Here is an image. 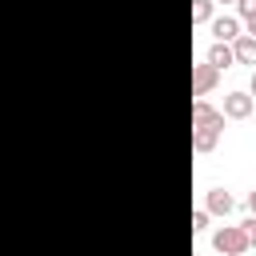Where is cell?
Masks as SVG:
<instances>
[{"label":"cell","instance_id":"6","mask_svg":"<svg viewBox=\"0 0 256 256\" xmlns=\"http://www.w3.org/2000/svg\"><path fill=\"white\" fill-rule=\"evenodd\" d=\"M232 56H236V64H256V36H236L232 40Z\"/></svg>","mask_w":256,"mask_h":256},{"label":"cell","instance_id":"18","mask_svg":"<svg viewBox=\"0 0 256 256\" xmlns=\"http://www.w3.org/2000/svg\"><path fill=\"white\" fill-rule=\"evenodd\" d=\"M244 256H248V252H244Z\"/></svg>","mask_w":256,"mask_h":256},{"label":"cell","instance_id":"5","mask_svg":"<svg viewBox=\"0 0 256 256\" xmlns=\"http://www.w3.org/2000/svg\"><path fill=\"white\" fill-rule=\"evenodd\" d=\"M212 36H216V44H232L240 36V20L236 16H216L212 20Z\"/></svg>","mask_w":256,"mask_h":256},{"label":"cell","instance_id":"15","mask_svg":"<svg viewBox=\"0 0 256 256\" xmlns=\"http://www.w3.org/2000/svg\"><path fill=\"white\" fill-rule=\"evenodd\" d=\"M248 208H252V216H256V192H248Z\"/></svg>","mask_w":256,"mask_h":256},{"label":"cell","instance_id":"4","mask_svg":"<svg viewBox=\"0 0 256 256\" xmlns=\"http://www.w3.org/2000/svg\"><path fill=\"white\" fill-rule=\"evenodd\" d=\"M252 108H256V100L248 92H228L224 96V116H232V120H248Z\"/></svg>","mask_w":256,"mask_h":256},{"label":"cell","instance_id":"12","mask_svg":"<svg viewBox=\"0 0 256 256\" xmlns=\"http://www.w3.org/2000/svg\"><path fill=\"white\" fill-rule=\"evenodd\" d=\"M240 228H244V236H248V248H252V244H256V216H252V220H244Z\"/></svg>","mask_w":256,"mask_h":256},{"label":"cell","instance_id":"1","mask_svg":"<svg viewBox=\"0 0 256 256\" xmlns=\"http://www.w3.org/2000/svg\"><path fill=\"white\" fill-rule=\"evenodd\" d=\"M212 248H216L220 256H244V252H248V236H244V228L224 224V228L212 232Z\"/></svg>","mask_w":256,"mask_h":256},{"label":"cell","instance_id":"2","mask_svg":"<svg viewBox=\"0 0 256 256\" xmlns=\"http://www.w3.org/2000/svg\"><path fill=\"white\" fill-rule=\"evenodd\" d=\"M220 132H224V120H216V124H192V152H212L216 140H220Z\"/></svg>","mask_w":256,"mask_h":256},{"label":"cell","instance_id":"17","mask_svg":"<svg viewBox=\"0 0 256 256\" xmlns=\"http://www.w3.org/2000/svg\"><path fill=\"white\" fill-rule=\"evenodd\" d=\"M216 4H236V0H216Z\"/></svg>","mask_w":256,"mask_h":256},{"label":"cell","instance_id":"13","mask_svg":"<svg viewBox=\"0 0 256 256\" xmlns=\"http://www.w3.org/2000/svg\"><path fill=\"white\" fill-rule=\"evenodd\" d=\"M236 8H240V16H252L256 12V0H236Z\"/></svg>","mask_w":256,"mask_h":256},{"label":"cell","instance_id":"7","mask_svg":"<svg viewBox=\"0 0 256 256\" xmlns=\"http://www.w3.org/2000/svg\"><path fill=\"white\" fill-rule=\"evenodd\" d=\"M232 208H236V200H232V196H228L224 188H208V208H204V212H216V216H228Z\"/></svg>","mask_w":256,"mask_h":256},{"label":"cell","instance_id":"11","mask_svg":"<svg viewBox=\"0 0 256 256\" xmlns=\"http://www.w3.org/2000/svg\"><path fill=\"white\" fill-rule=\"evenodd\" d=\"M204 228H208V212L196 208V212H192V232H204Z\"/></svg>","mask_w":256,"mask_h":256},{"label":"cell","instance_id":"14","mask_svg":"<svg viewBox=\"0 0 256 256\" xmlns=\"http://www.w3.org/2000/svg\"><path fill=\"white\" fill-rule=\"evenodd\" d=\"M244 20H248V36H256V12H252V16H244Z\"/></svg>","mask_w":256,"mask_h":256},{"label":"cell","instance_id":"3","mask_svg":"<svg viewBox=\"0 0 256 256\" xmlns=\"http://www.w3.org/2000/svg\"><path fill=\"white\" fill-rule=\"evenodd\" d=\"M216 80H220V72L204 60V64H192V96H208L212 88H216Z\"/></svg>","mask_w":256,"mask_h":256},{"label":"cell","instance_id":"9","mask_svg":"<svg viewBox=\"0 0 256 256\" xmlns=\"http://www.w3.org/2000/svg\"><path fill=\"white\" fill-rule=\"evenodd\" d=\"M216 120H224V112H216L208 100H196L192 104V124H216Z\"/></svg>","mask_w":256,"mask_h":256},{"label":"cell","instance_id":"16","mask_svg":"<svg viewBox=\"0 0 256 256\" xmlns=\"http://www.w3.org/2000/svg\"><path fill=\"white\" fill-rule=\"evenodd\" d=\"M248 96H252V100H256V72H252V92H248Z\"/></svg>","mask_w":256,"mask_h":256},{"label":"cell","instance_id":"10","mask_svg":"<svg viewBox=\"0 0 256 256\" xmlns=\"http://www.w3.org/2000/svg\"><path fill=\"white\" fill-rule=\"evenodd\" d=\"M212 20V0H192V24H208Z\"/></svg>","mask_w":256,"mask_h":256},{"label":"cell","instance_id":"8","mask_svg":"<svg viewBox=\"0 0 256 256\" xmlns=\"http://www.w3.org/2000/svg\"><path fill=\"white\" fill-rule=\"evenodd\" d=\"M208 64H212L216 72L232 68V64H236V56H232V44H212V48H208Z\"/></svg>","mask_w":256,"mask_h":256}]
</instances>
